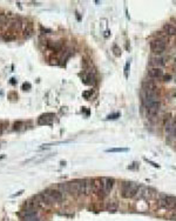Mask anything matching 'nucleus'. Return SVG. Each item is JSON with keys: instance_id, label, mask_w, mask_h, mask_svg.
<instances>
[{"instance_id": "obj_1", "label": "nucleus", "mask_w": 176, "mask_h": 221, "mask_svg": "<svg viewBox=\"0 0 176 221\" xmlns=\"http://www.w3.org/2000/svg\"><path fill=\"white\" fill-rule=\"evenodd\" d=\"M140 186L135 182H123L122 184V188H121V193L122 197L125 199H130L137 195Z\"/></svg>"}, {"instance_id": "obj_2", "label": "nucleus", "mask_w": 176, "mask_h": 221, "mask_svg": "<svg viewBox=\"0 0 176 221\" xmlns=\"http://www.w3.org/2000/svg\"><path fill=\"white\" fill-rule=\"evenodd\" d=\"M158 205L161 206V207H166V208H175V206H176V198L171 197V195L161 194L160 200H158Z\"/></svg>"}, {"instance_id": "obj_3", "label": "nucleus", "mask_w": 176, "mask_h": 221, "mask_svg": "<svg viewBox=\"0 0 176 221\" xmlns=\"http://www.w3.org/2000/svg\"><path fill=\"white\" fill-rule=\"evenodd\" d=\"M150 50L156 54H162L166 51V42L163 39H155L150 42Z\"/></svg>"}, {"instance_id": "obj_4", "label": "nucleus", "mask_w": 176, "mask_h": 221, "mask_svg": "<svg viewBox=\"0 0 176 221\" xmlns=\"http://www.w3.org/2000/svg\"><path fill=\"white\" fill-rule=\"evenodd\" d=\"M164 131H166V133H168L170 135V138L176 139V119L175 118L167 120V122L164 125Z\"/></svg>"}, {"instance_id": "obj_5", "label": "nucleus", "mask_w": 176, "mask_h": 221, "mask_svg": "<svg viewBox=\"0 0 176 221\" xmlns=\"http://www.w3.org/2000/svg\"><path fill=\"white\" fill-rule=\"evenodd\" d=\"M54 120V114L52 113H46V114H42L40 118H39V125H49L52 124V121Z\"/></svg>"}, {"instance_id": "obj_6", "label": "nucleus", "mask_w": 176, "mask_h": 221, "mask_svg": "<svg viewBox=\"0 0 176 221\" xmlns=\"http://www.w3.org/2000/svg\"><path fill=\"white\" fill-rule=\"evenodd\" d=\"M46 192L51 195V198L53 199L54 202H60L64 199L62 198V193L59 192V190H56V189H48V190H46Z\"/></svg>"}, {"instance_id": "obj_7", "label": "nucleus", "mask_w": 176, "mask_h": 221, "mask_svg": "<svg viewBox=\"0 0 176 221\" xmlns=\"http://www.w3.org/2000/svg\"><path fill=\"white\" fill-rule=\"evenodd\" d=\"M114 184H115V180L113 178H104V189L106 194H108L112 190Z\"/></svg>"}, {"instance_id": "obj_8", "label": "nucleus", "mask_w": 176, "mask_h": 221, "mask_svg": "<svg viewBox=\"0 0 176 221\" xmlns=\"http://www.w3.org/2000/svg\"><path fill=\"white\" fill-rule=\"evenodd\" d=\"M148 74H149L150 78L160 79V78H162V77H163V71L161 69V68H157V67H153V68L149 69Z\"/></svg>"}, {"instance_id": "obj_9", "label": "nucleus", "mask_w": 176, "mask_h": 221, "mask_svg": "<svg viewBox=\"0 0 176 221\" xmlns=\"http://www.w3.org/2000/svg\"><path fill=\"white\" fill-rule=\"evenodd\" d=\"M164 59L163 58H152V61H150V65H153L154 67H157V68H161L162 66H164Z\"/></svg>"}, {"instance_id": "obj_10", "label": "nucleus", "mask_w": 176, "mask_h": 221, "mask_svg": "<svg viewBox=\"0 0 176 221\" xmlns=\"http://www.w3.org/2000/svg\"><path fill=\"white\" fill-rule=\"evenodd\" d=\"M144 91L146 92H156V85L153 80H147L144 82Z\"/></svg>"}, {"instance_id": "obj_11", "label": "nucleus", "mask_w": 176, "mask_h": 221, "mask_svg": "<svg viewBox=\"0 0 176 221\" xmlns=\"http://www.w3.org/2000/svg\"><path fill=\"white\" fill-rule=\"evenodd\" d=\"M163 29H164L166 34H168V35H176V27L171 24H166L163 26Z\"/></svg>"}, {"instance_id": "obj_12", "label": "nucleus", "mask_w": 176, "mask_h": 221, "mask_svg": "<svg viewBox=\"0 0 176 221\" xmlns=\"http://www.w3.org/2000/svg\"><path fill=\"white\" fill-rule=\"evenodd\" d=\"M117 208H119V205H117L116 201H112L107 205V211L110 212V213H115L117 211Z\"/></svg>"}, {"instance_id": "obj_13", "label": "nucleus", "mask_w": 176, "mask_h": 221, "mask_svg": "<svg viewBox=\"0 0 176 221\" xmlns=\"http://www.w3.org/2000/svg\"><path fill=\"white\" fill-rule=\"evenodd\" d=\"M108 153H122V152H128V148H109L107 150Z\"/></svg>"}, {"instance_id": "obj_14", "label": "nucleus", "mask_w": 176, "mask_h": 221, "mask_svg": "<svg viewBox=\"0 0 176 221\" xmlns=\"http://www.w3.org/2000/svg\"><path fill=\"white\" fill-rule=\"evenodd\" d=\"M113 53H114L115 56H120V55H121V50H120V47L117 46V45H114V46H113Z\"/></svg>"}, {"instance_id": "obj_15", "label": "nucleus", "mask_w": 176, "mask_h": 221, "mask_svg": "<svg viewBox=\"0 0 176 221\" xmlns=\"http://www.w3.org/2000/svg\"><path fill=\"white\" fill-rule=\"evenodd\" d=\"M92 94H93V91H92V90H89V91H87V92H83V94H82V95H83L86 99H88V98H89Z\"/></svg>"}, {"instance_id": "obj_16", "label": "nucleus", "mask_w": 176, "mask_h": 221, "mask_svg": "<svg viewBox=\"0 0 176 221\" xmlns=\"http://www.w3.org/2000/svg\"><path fill=\"white\" fill-rule=\"evenodd\" d=\"M22 125H24L22 121H18V122H16V124H14V129H20Z\"/></svg>"}, {"instance_id": "obj_17", "label": "nucleus", "mask_w": 176, "mask_h": 221, "mask_svg": "<svg viewBox=\"0 0 176 221\" xmlns=\"http://www.w3.org/2000/svg\"><path fill=\"white\" fill-rule=\"evenodd\" d=\"M22 90H24V91H28V90H31V84L25 82V84L22 85Z\"/></svg>"}, {"instance_id": "obj_18", "label": "nucleus", "mask_w": 176, "mask_h": 221, "mask_svg": "<svg viewBox=\"0 0 176 221\" xmlns=\"http://www.w3.org/2000/svg\"><path fill=\"white\" fill-rule=\"evenodd\" d=\"M119 116H120V114H119V113L110 114V115H108V116H107V120H109V119H116V118H119Z\"/></svg>"}, {"instance_id": "obj_19", "label": "nucleus", "mask_w": 176, "mask_h": 221, "mask_svg": "<svg viewBox=\"0 0 176 221\" xmlns=\"http://www.w3.org/2000/svg\"><path fill=\"white\" fill-rule=\"evenodd\" d=\"M128 68H129V64L127 63L126 66H125V77L126 78H128Z\"/></svg>"}, {"instance_id": "obj_20", "label": "nucleus", "mask_w": 176, "mask_h": 221, "mask_svg": "<svg viewBox=\"0 0 176 221\" xmlns=\"http://www.w3.org/2000/svg\"><path fill=\"white\" fill-rule=\"evenodd\" d=\"M22 193H24V190H19V192H17L16 194H13V195H12V198H16V197H18V195H21Z\"/></svg>"}, {"instance_id": "obj_21", "label": "nucleus", "mask_w": 176, "mask_h": 221, "mask_svg": "<svg viewBox=\"0 0 176 221\" xmlns=\"http://www.w3.org/2000/svg\"><path fill=\"white\" fill-rule=\"evenodd\" d=\"M163 79H164V81H169L171 79V77L170 75H163Z\"/></svg>"}, {"instance_id": "obj_22", "label": "nucleus", "mask_w": 176, "mask_h": 221, "mask_svg": "<svg viewBox=\"0 0 176 221\" xmlns=\"http://www.w3.org/2000/svg\"><path fill=\"white\" fill-rule=\"evenodd\" d=\"M0 133H1V127H0Z\"/></svg>"}]
</instances>
